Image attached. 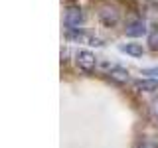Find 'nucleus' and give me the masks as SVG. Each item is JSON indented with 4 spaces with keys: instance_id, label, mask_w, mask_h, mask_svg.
Here are the masks:
<instances>
[{
    "instance_id": "9",
    "label": "nucleus",
    "mask_w": 158,
    "mask_h": 148,
    "mask_svg": "<svg viewBox=\"0 0 158 148\" xmlns=\"http://www.w3.org/2000/svg\"><path fill=\"white\" fill-rule=\"evenodd\" d=\"M138 148H158V140H156V138L146 136V138H142V140H140Z\"/></svg>"
},
{
    "instance_id": "5",
    "label": "nucleus",
    "mask_w": 158,
    "mask_h": 148,
    "mask_svg": "<svg viewBox=\"0 0 158 148\" xmlns=\"http://www.w3.org/2000/svg\"><path fill=\"white\" fill-rule=\"evenodd\" d=\"M65 38H67V39H71V42L89 43V46H101V39H99V38H93L91 34H87V32H83L81 28H79V30H67Z\"/></svg>"
},
{
    "instance_id": "7",
    "label": "nucleus",
    "mask_w": 158,
    "mask_h": 148,
    "mask_svg": "<svg viewBox=\"0 0 158 148\" xmlns=\"http://www.w3.org/2000/svg\"><path fill=\"white\" fill-rule=\"evenodd\" d=\"M135 89L136 91H144V93H154L158 91V81H154V79H138V81H135Z\"/></svg>"
},
{
    "instance_id": "11",
    "label": "nucleus",
    "mask_w": 158,
    "mask_h": 148,
    "mask_svg": "<svg viewBox=\"0 0 158 148\" xmlns=\"http://www.w3.org/2000/svg\"><path fill=\"white\" fill-rule=\"evenodd\" d=\"M148 43H150V49H152V51H158V28L150 34V38H148Z\"/></svg>"
},
{
    "instance_id": "4",
    "label": "nucleus",
    "mask_w": 158,
    "mask_h": 148,
    "mask_svg": "<svg viewBox=\"0 0 158 148\" xmlns=\"http://www.w3.org/2000/svg\"><path fill=\"white\" fill-rule=\"evenodd\" d=\"M125 34L128 38H142L148 34V26L142 18H135V20H128L125 24Z\"/></svg>"
},
{
    "instance_id": "1",
    "label": "nucleus",
    "mask_w": 158,
    "mask_h": 148,
    "mask_svg": "<svg viewBox=\"0 0 158 148\" xmlns=\"http://www.w3.org/2000/svg\"><path fill=\"white\" fill-rule=\"evenodd\" d=\"M97 16H99V20H101L103 26L115 28L117 24H118V20H121V12H118V8L113 6V4H105V6L99 8Z\"/></svg>"
},
{
    "instance_id": "10",
    "label": "nucleus",
    "mask_w": 158,
    "mask_h": 148,
    "mask_svg": "<svg viewBox=\"0 0 158 148\" xmlns=\"http://www.w3.org/2000/svg\"><path fill=\"white\" fill-rule=\"evenodd\" d=\"M142 75L146 79H154L158 81V67H148V69H142Z\"/></svg>"
},
{
    "instance_id": "3",
    "label": "nucleus",
    "mask_w": 158,
    "mask_h": 148,
    "mask_svg": "<svg viewBox=\"0 0 158 148\" xmlns=\"http://www.w3.org/2000/svg\"><path fill=\"white\" fill-rule=\"evenodd\" d=\"M85 22V14L79 6H69L65 16H63V24L67 30H79V26Z\"/></svg>"
},
{
    "instance_id": "8",
    "label": "nucleus",
    "mask_w": 158,
    "mask_h": 148,
    "mask_svg": "<svg viewBox=\"0 0 158 148\" xmlns=\"http://www.w3.org/2000/svg\"><path fill=\"white\" fill-rule=\"evenodd\" d=\"M118 49H121L123 53H127V56H132V57H140L142 53H144L142 43H123Z\"/></svg>"
},
{
    "instance_id": "2",
    "label": "nucleus",
    "mask_w": 158,
    "mask_h": 148,
    "mask_svg": "<svg viewBox=\"0 0 158 148\" xmlns=\"http://www.w3.org/2000/svg\"><path fill=\"white\" fill-rule=\"evenodd\" d=\"M75 63H77V67L81 69V71L93 73L95 67H97V57H95V53L89 51V49H79L75 53Z\"/></svg>"
},
{
    "instance_id": "6",
    "label": "nucleus",
    "mask_w": 158,
    "mask_h": 148,
    "mask_svg": "<svg viewBox=\"0 0 158 148\" xmlns=\"http://www.w3.org/2000/svg\"><path fill=\"white\" fill-rule=\"evenodd\" d=\"M109 79L111 81H115V83H118V85H123V83H127L128 81V69H125V67H113L111 71H109Z\"/></svg>"
}]
</instances>
